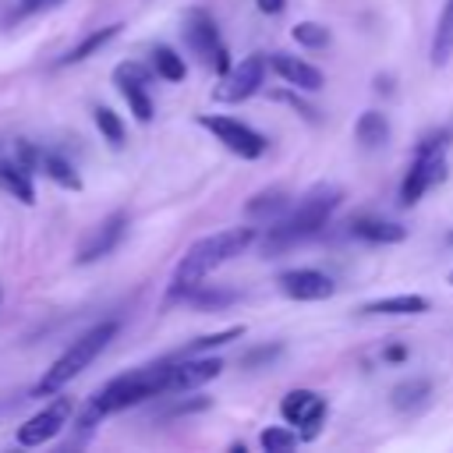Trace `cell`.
Returning a JSON list of instances; mask_svg holds the SVG:
<instances>
[{
	"label": "cell",
	"instance_id": "6da1fadb",
	"mask_svg": "<svg viewBox=\"0 0 453 453\" xmlns=\"http://www.w3.org/2000/svg\"><path fill=\"white\" fill-rule=\"evenodd\" d=\"M340 198H343V191H340L336 184H315V188L297 202V209H290L287 216H280V219L269 226V234L262 237V251H265V255H276V251H287V248H294V244L315 237V234L329 223V216L336 212Z\"/></svg>",
	"mask_w": 453,
	"mask_h": 453
},
{
	"label": "cell",
	"instance_id": "7a4b0ae2",
	"mask_svg": "<svg viewBox=\"0 0 453 453\" xmlns=\"http://www.w3.org/2000/svg\"><path fill=\"white\" fill-rule=\"evenodd\" d=\"M251 244H255V226H230V230H219V234H209V237L195 241V244L184 251V258L177 262V269H173V287H170V294L180 297L184 290L205 283L209 273H216L223 262L237 258V255L248 251Z\"/></svg>",
	"mask_w": 453,
	"mask_h": 453
},
{
	"label": "cell",
	"instance_id": "3957f363",
	"mask_svg": "<svg viewBox=\"0 0 453 453\" xmlns=\"http://www.w3.org/2000/svg\"><path fill=\"white\" fill-rule=\"evenodd\" d=\"M117 322H99V326H92L88 333H81L78 340H71V347L42 372V379L35 382V396H50V393H57V389H64L74 375H81L103 350H106V343L117 336Z\"/></svg>",
	"mask_w": 453,
	"mask_h": 453
},
{
	"label": "cell",
	"instance_id": "277c9868",
	"mask_svg": "<svg viewBox=\"0 0 453 453\" xmlns=\"http://www.w3.org/2000/svg\"><path fill=\"white\" fill-rule=\"evenodd\" d=\"M163 393H170V361H163V365H145V368H134V372H127V375L110 379V382L96 393V403L103 407V414H113V411L145 403V400L163 396Z\"/></svg>",
	"mask_w": 453,
	"mask_h": 453
},
{
	"label": "cell",
	"instance_id": "5b68a950",
	"mask_svg": "<svg viewBox=\"0 0 453 453\" xmlns=\"http://www.w3.org/2000/svg\"><path fill=\"white\" fill-rule=\"evenodd\" d=\"M446 138H449L446 131H432V134L421 138V145H418V152H414V163H411V170H407V177H403V184H400V202H403V205L421 202V195H425L428 188H435V184L446 177V159H442Z\"/></svg>",
	"mask_w": 453,
	"mask_h": 453
},
{
	"label": "cell",
	"instance_id": "8992f818",
	"mask_svg": "<svg viewBox=\"0 0 453 453\" xmlns=\"http://www.w3.org/2000/svg\"><path fill=\"white\" fill-rule=\"evenodd\" d=\"M180 32H184L188 50H191L209 71L226 74V71L234 67V64H230V50H226V42L219 39V28H216V21H212L209 11L191 7V11L184 14V21H180Z\"/></svg>",
	"mask_w": 453,
	"mask_h": 453
},
{
	"label": "cell",
	"instance_id": "52a82bcc",
	"mask_svg": "<svg viewBox=\"0 0 453 453\" xmlns=\"http://www.w3.org/2000/svg\"><path fill=\"white\" fill-rule=\"evenodd\" d=\"M198 124H202L205 131H212V134H216V142H223V145H226L234 156H241V159H258V156L269 149L265 134H258L255 127H248V124H241V120H234V117L202 113V117H198Z\"/></svg>",
	"mask_w": 453,
	"mask_h": 453
},
{
	"label": "cell",
	"instance_id": "ba28073f",
	"mask_svg": "<svg viewBox=\"0 0 453 453\" xmlns=\"http://www.w3.org/2000/svg\"><path fill=\"white\" fill-rule=\"evenodd\" d=\"M265 57L262 53H251V57H244L241 64H234L226 74H219V85H216V99L219 103H241V99H248V96H255L258 88H262V81H265Z\"/></svg>",
	"mask_w": 453,
	"mask_h": 453
},
{
	"label": "cell",
	"instance_id": "9c48e42d",
	"mask_svg": "<svg viewBox=\"0 0 453 453\" xmlns=\"http://www.w3.org/2000/svg\"><path fill=\"white\" fill-rule=\"evenodd\" d=\"M71 396H57L53 403H46L39 414H32L21 428H18V442L21 446H42V442H50V439H57L60 435V428L71 421Z\"/></svg>",
	"mask_w": 453,
	"mask_h": 453
},
{
	"label": "cell",
	"instance_id": "30bf717a",
	"mask_svg": "<svg viewBox=\"0 0 453 453\" xmlns=\"http://www.w3.org/2000/svg\"><path fill=\"white\" fill-rule=\"evenodd\" d=\"M124 230H127V212H110L103 223H96L92 230H88V237L78 244V255H74V262L78 265H88V262H99V258H106L120 241H124Z\"/></svg>",
	"mask_w": 453,
	"mask_h": 453
},
{
	"label": "cell",
	"instance_id": "8fae6325",
	"mask_svg": "<svg viewBox=\"0 0 453 453\" xmlns=\"http://www.w3.org/2000/svg\"><path fill=\"white\" fill-rule=\"evenodd\" d=\"M280 418L287 425L304 428V439H311L319 432V425L326 421V400L315 389H290L280 400Z\"/></svg>",
	"mask_w": 453,
	"mask_h": 453
},
{
	"label": "cell",
	"instance_id": "7c38bea8",
	"mask_svg": "<svg viewBox=\"0 0 453 453\" xmlns=\"http://www.w3.org/2000/svg\"><path fill=\"white\" fill-rule=\"evenodd\" d=\"M223 372L219 357H198V354H180V361H170V393H184V389H198L205 382H212Z\"/></svg>",
	"mask_w": 453,
	"mask_h": 453
},
{
	"label": "cell",
	"instance_id": "4fadbf2b",
	"mask_svg": "<svg viewBox=\"0 0 453 453\" xmlns=\"http://www.w3.org/2000/svg\"><path fill=\"white\" fill-rule=\"evenodd\" d=\"M113 81H117L120 96L127 99V110L134 113V120H138V124H149V120H152V99H149V92H145L149 71L138 67V64H120V67L113 71Z\"/></svg>",
	"mask_w": 453,
	"mask_h": 453
},
{
	"label": "cell",
	"instance_id": "5bb4252c",
	"mask_svg": "<svg viewBox=\"0 0 453 453\" xmlns=\"http://www.w3.org/2000/svg\"><path fill=\"white\" fill-rule=\"evenodd\" d=\"M276 283L294 301H326L336 290L333 280L326 273H319V269H287V273H280Z\"/></svg>",
	"mask_w": 453,
	"mask_h": 453
},
{
	"label": "cell",
	"instance_id": "9a60e30c",
	"mask_svg": "<svg viewBox=\"0 0 453 453\" xmlns=\"http://www.w3.org/2000/svg\"><path fill=\"white\" fill-rule=\"evenodd\" d=\"M273 71L287 81V85H294V88H301V92H319L322 85H326V78H322V71L319 67H311L308 60H301V57H290V53H273Z\"/></svg>",
	"mask_w": 453,
	"mask_h": 453
},
{
	"label": "cell",
	"instance_id": "2e32d148",
	"mask_svg": "<svg viewBox=\"0 0 453 453\" xmlns=\"http://www.w3.org/2000/svg\"><path fill=\"white\" fill-rule=\"evenodd\" d=\"M350 234L368 241V244H400L407 237V226L403 223H393V219H375V216H361L350 223Z\"/></svg>",
	"mask_w": 453,
	"mask_h": 453
},
{
	"label": "cell",
	"instance_id": "e0dca14e",
	"mask_svg": "<svg viewBox=\"0 0 453 453\" xmlns=\"http://www.w3.org/2000/svg\"><path fill=\"white\" fill-rule=\"evenodd\" d=\"M421 311H428V297L421 294H393V297L368 301L361 308V315H421Z\"/></svg>",
	"mask_w": 453,
	"mask_h": 453
},
{
	"label": "cell",
	"instance_id": "ac0fdd59",
	"mask_svg": "<svg viewBox=\"0 0 453 453\" xmlns=\"http://www.w3.org/2000/svg\"><path fill=\"white\" fill-rule=\"evenodd\" d=\"M28 173L32 170H25L18 159H0V188L7 195H14L18 202H25V205L35 202V188H32V177Z\"/></svg>",
	"mask_w": 453,
	"mask_h": 453
},
{
	"label": "cell",
	"instance_id": "d6986e66",
	"mask_svg": "<svg viewBox=\"0 0 453 453\" xmlns=\"http://www.w3.org/2000/svg\"><path fill=\"white\" fill-rule=\"evenodd\" d=\"M120 28H124V25H117V21H113V25H106V28L88 32V35H85L78 46H71L57 64H60V67H67V64H81V60H88V57H92V53H99L106 42H113V39L120 35Z\"/></svg>",
	"mask_w": 453,
	"mask_h": 453
},
{
	"label": "cell",
	"instance_id": "ffe728a7",
	"mask_svg": "<svg viewBox=\"0 0 453 453\" xmlns=\"http://www.w3.org/2000/svg\"><path fill=\"white\" fill-rule=\"evenodd\" d=\"M354 138H357L361 149H382L389 142V120H386V113L365 110L357 117V124H354Z\"/></svg>",
	"mask_w": 453,
	"mask_h": 453
},
{
	"label": "cell",
	"instance_id": "44dd1931",
	"mask_svg": "<svg viewBox=\"0 0 453 453\" xmlns=\"http://www.w3.org/2000/svg\"><path fill=\"white\" fill-rule=\"evenodd\" d=\"M428 396H432V382L428 379H407V382H400V386H393V393H389V400H393V407L396 411H421L425 403H428Z\"/></svg>",
	"mask_w": 453,
	"mask_h": 453
},
{
	"label": "cell",
	"instance_id": "7402d4cb",
	"mask_svg": "<svg viewBox=\"0 0 453 453\" xmlns=\"http://www.w3.org/2000/svg\"><path fill=\"white\" fill-rule=\"evenodd\" d=\"M287 205H290L287 191H283V188H269V191L255 195V198L244 205V212H248V216H255V219H276Z\"/></svg>",
	"mask_w": 453,
	"mask_h": 453
},
{
	"label": "cell",
	"instance_id": "603a6c76",
	"mask_svg": "<svg viewBox=\"0 0 453 453\" xmlns=\"http://www.w3.org/2000/svg\"><path fill=\"white\" fill-rule=\"evenodd\" d=\"M453 57V0H446L439 25H435V39H432V64H446Z\"/></svg>",
	"mask_w": 453,
	"mask_h": 453
},
{
	"label": "cell",
	"instance_id": "cb8c5ba5",
	"mask_svg": "<svg viewBox=\"0 0 453 453\" xmlns=\"http://www.w3.org/2000/svg\"><path fill=\"white\" fill-rule=\"evenodd\" d=\"M42 173H46L50 180H57L60 188H67V191H81L78 170H74L64 156H57V152H46V149H42Z\"/></svg>",
	"mask_w": 453,
	"mask_h": 453
},
{
	"label": "cell",
	"instance_id": "d4e9b609",
	"mask_svg": "<svg viewBox=\"0 0 453 453\" xmlns=\"http://www.w3.org/2000/svg\"><path fill=\"white\" fill-rule=\"evenodd\" d=\"M152 71L163 78V81H184L188 67H184V57H177V50L170 46H152Z\"/></svg>",
	"mask_w": 453,
	"mask_h": 453
},
{
	"label": "cell",
	"instance_id": "484cf974",
	"mask_svg": "<svg viewBox=\"0 0 453 453\" xmlns=\"http://www.w3.org/2000/svg\"><path fill=\"white\" fill-rule=\"evenodd\" d=\"M180 297H184L188 304H195V308H223V304H230L237 294H234V290H219V287H209V283H198V287L184 290Z\"/></svg>",
	"mask_w": 453,
	"mask_h": 453
},
{
	"label": "cell",
	"instance_id": "4316f807",
	"mask_svg": "<svg viewBox=\"0 0 453 453\" xmlns=\"http://www.w3.org/2000/svg\"><path fill=\"white\" fill-rule=\"evenodd\" d=\"M92 120H96L99 134H103L113 149H120V145H124V138H127V134H124V120H120L110 106H96V110H92Z\"/></svg>",
	"mask_w": 453,
	"mask_h": 453
},
{
	"label": "cell",
	"instance_id": "83f0119b",
	"mask_svg": "<svg viewBox=\"0 0 453 453\" xmlns=\"http://www.w3.org/2000/svg\"><path fill=\"white\" fill-rule=\"evenodd\" d=\"M290 35H294V42H301V46H308V50L329 46V28L319 25V21H297V25L290 28Z\"/></svg>",
	"mask_w": 453,
	"mask_h": 453
},
{
	"label": "cell",
	"instance_id": "f1b7e54d",
	"mask_svg": "<svg viewBox=\"0 0 453 453\" xmlns=\"http://www.w3.org/2000/svg\"><path fill=\"white\" fill-rule=\"evenodd\" d=\"M237 336H244V326H226V329H219V333L198 336V340H195V343H188L180 354H205V350H216V347L230 343V340H237Z\"/></svg>",
	"mask_w": 453,
	"mask_h": 453
},
{
	"label": "cell",
	"instance_id": "f546056e",
	"mask_svg": "<svg viewBox=\"0 0 453 453\" xmlns=\"http://www.w3.org/2000/svg\"><path fill=\"white\" fill-rule=\"evenodd\" d=\"M297 439H301V435H297L294 428H280V425H273V428H265V432H262V439H258V442H262V449H265V453H283V449L297 446Z\"/></svg>",
	"mask_w": 453,
	"mask_h": 453
},
{
	"label": "cell",
	"instance_id": "4dcf8cb0",
	"mask_svg": "<svg viewBox=\"0 0 453 453\" xmlns=\"http://www.w3.org/2000/svg\"><path fill=\"white\" fill-rule=\"evenodd\" d=\"M273 99H280V103H290V106H294V110H301L308 120H319V110H315L311 103H304L301 96H294V92H276Z\"/></svg>",
	"mask_w": 453,
	"mask_h": 453
},
{
	"label": "cell",
	"instance_id": "1f68e13d",
	"mask_svg": "<svg viewBox=\"0 0 453 453\" xmlns=\"http://www.w3.org/2000/svg\"><path fill=\"white\" fill-rule=\"evenodd\" d=\"M280 354V347H258V350H251L248 357H244V365L251 368V365H258V361H273Z\"/></svg>",
	"mask_w": 453,
	"mask_h": 453
},
{
	"label": "cell",
	"instance_id": "d6a6232c",
	"mask_svg": "<svg viewBox=\"0 0 453 453\" xmlns=\"http://www.w3.org/2000/svg\"><path fill=\"white\" fill-rule=\"evenodd\" d=\"M287 7V0H258V11H265V14H280Z\"/></svg>",
	"mask_w": 453,
	"mask_h": 453
},
{
	"label": "cell",
	"instance_id": "836d02e7",
	"mask_svg": "<svg viewBox=\"0 0 453 453\" xmlns=\"http://www.w3.org/2000/svg\"><path fill=\"white\" fill-rule=\"evenodd\" d=\"M39 7H46V0H21L18 14H32V11H39Z\"/></svg>",
	"mask_w": 453,
	"mask_h": 453
},
{
	"label": "cell",
	"instance_id": "e575fe53",
	"mask_svg": "<svg viewBox=\"0 0 453 453\" xmlns=\"http://www.w3.org/2000/svg\"><path fill=\"white\" fill-rule=\"evenodd\" d=\"M403 354H407V350H403V347H389V350H386V357H389V361H400V357H403Z\"/></svg>",
	"mask_w": 453,
	"mask_h": 453
},
{
	"label": "cell",
	"instance_id": "d590c367",
	"mask_svg": "<svg viewBox=\"0 0 453 453\" xmlns=\"http://www.w3.org/2000/svg\"><path fill=\"white\" fill-rule=\"evenodd\" d=\"M57 4H64V0H46V7H57Z\"/></svg>",
	"mask_w": 453,
	"mask_h": 453
},
{
	"label": "cell",
	"instance_id": "8d00e7d4",
	"mask_svg": "<svg viewBox=\"0 0 453 453\" xmlns=\"http://www.w3.org/2000/svg\"><path fill=\"white\" fill-rule=\"evenodd\" d=\"M446 283H449V287H453V273H449V276H446Z\"/></svg>",
	"mask_w": 453,
	"mask_h": 453
},
{
	"label": "cell",
	"instance_id": "74e56055",
	"mask_svg": "<svg viewBox=\"0 0 453 453\" xmlns=\"http://www.w3.org/2000/svg\"><path fill=\"white\" fill-rule=\"evenodd\" d=\"M446 241H449V244H453V230H449V234H446Z\"/></svg>",
	"mask_w": 453,
	"mask_h": 453
}]
</instances>
